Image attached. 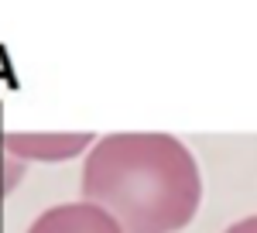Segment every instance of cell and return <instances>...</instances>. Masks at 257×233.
Listing matches in <instances>:
<instances>
[{"label":"cell","mask_w":257,"mask_h":233,"mask_svg":"<svg viewBox=\"0 0 257 233\" xmlns=\"http://www.w3.org/2000/svg\"><path fill=\"white\" fill-rule=\"evenodd\" d=\"M82 199L106 209L123 233H178L199 209L202 178L178 137L110 134L93 144L82 165Z\"/></svg>","instance_id":"obj_1"},{"label":"cell","mask_w":257,"mask_h":233,"mask_svg":"<svg viewBox=\"0 0 257 233\" xmlns=\"http://www.w3.org/2000/svg\"><path fill=\"white\" fill-rule=\"evenodd\" d=\"M0 141L21 161H62L76 158L86 144H96L93 134H0Z\"/></svg>","instance_id":"obj_3"},{"label":"cell","mask_w":257,"mask_h":233,"mask_svg":"<svg viewBox=\"0 0 257 233\" xmlns=\"http://www.w3.org/2000/svg\"><path fill=\"white\" fill-rule=\"evenodd\" d=\"M24 172H28V161L14 158L4 148V141H0V199L7 192H14L21 182H24Z\"/></svg>","instance_id":"obj_4"},{"label":"cell","mask_w":257,"mask_h":233,"mask_svg":"<svg viewBox=\"0 0 257 233\" xmlns=\"http://www.w3.org/2000/svg\"><path fill=\"white\" fill-rule=\"evenodd\" d=\"M28 233H123L106 209L93 202H65L45 213L28 226Z\"/></svg>","instance_id":"obj_2"},{"label":"cell","mask_w":257,"mask_h":233,"mask_svg":"<svg viewBox=\"0 0 257 233\" xmlns=\"http://www.w3.org/2000/svg\"><path fill=\"white\" fill-rule=\"evenodd\" d=\"M223 233H257V216H247V219H240L233 226H226Z\"/></svg>","instance_id":"obj_5"}]
</instances>
